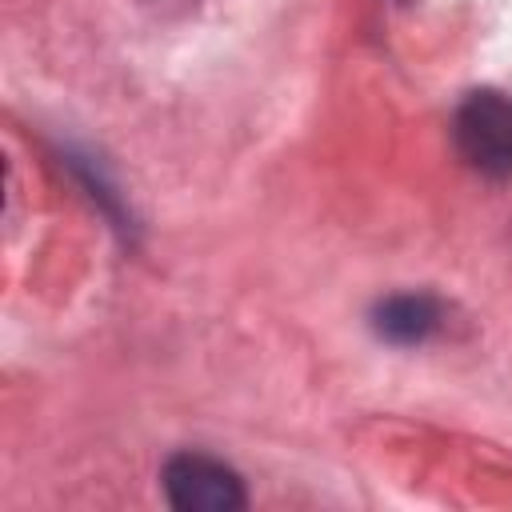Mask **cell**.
Wrapping results in <instances>:
<instances>
[{
  "instance_id": "3",
  "label": "cell",
  "mask_w": 512,
  "mask_h": 512,
  "mask_svg": "<svg viewBox=\"0 0 512 512\" xmlns=\"http://www.w3.org/2000/svg\"><path fill=\"white\" fill-rule=\"evenodd\" d=\"M440 324V304L424 292H400L376 304L372 328L392 344H420Z\"/></svg>"
},
{
  "instance_id": "2",
  "label": "cell",
  "mask_w": 512,
  "mask_h": 512,
  "mask_svg": "<svg viewBox=\"0 0 512 512\" xmlns=\"http://www.w3.org/2000/svg\"><path fill=\"white\" fill-rule=\"evenodd\" d=\"M160 484H164L168 504L180 512H240L248 504L244 480L236 476V468L204 452L168 456Z\"/></svg>"
},
{
  "instance_id": "1",
  "label": "cell",
  "mask_w": 512,
  "mask_h": 512,
  "mask_svg": "<svg viewBox=\"0 0 512 512\" xmlns=\"http://www.w3.org/2000/svg\"><path fill=\"white\" fill-rule=\"evenodd\" d=\"M452 140L472 172L488 180L512 176V100L496 88L468 92L452 116Z\"/></svg>"
}]
</instances>
